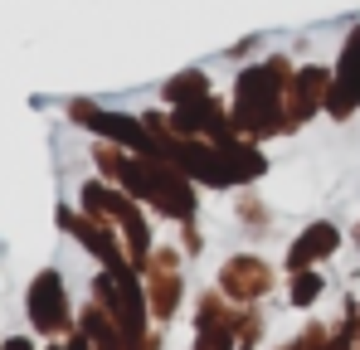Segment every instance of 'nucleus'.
<instances>
[{
	"label": "nucleus",
	"instance_id": "obj_2",
	"mask_svg": "<svg viewBox=\"0 0 360 350\" xmlns=\"http://www.w3.org/2000/svg\"><path fill=\"white\" fill-rule=\"evenodd\" d=\"M351 103H360V34L346 49V68H341V83H336V112H346Z\"/></svg>",
	"mask_w": 360,
	"mask_h": 350
},
{
	"label": "nucleus",
	"instance_id": "obj_1",
	"mask_svg": "<svg viewBox=\"0 0 360 350\" xmlns=\"http://www.w3.org/2000/svg\"><path fill=\"white\" fill-rule=\"evenodd\" d=\"M78 117H83L88 127H98V131H108V136H122L127 146H146V131H141L136 122H127V117H112V112H93V108H78Z\"/></svg>",
	"mask_w": 360,
	"mask_h": 350
},
{
	"label": "nucleus",
	"instance_id": "obj_3",
	"mask_svg": "<svg viewBox=\"0 0 360 350\" xmlns=\"http://www.w3.org/2000/svg\"><path fill=\"white\" fill-rule=\"evenodd\" d=\"M316 292H321V278H311V273H302L297 283H292V302H297V306H307V302H311Z\"/></svg>",
	"mask_w": 360,
	"mask_h": 350
}]
</instances>
